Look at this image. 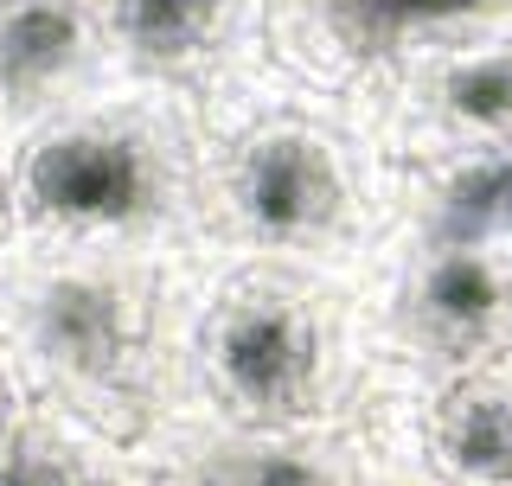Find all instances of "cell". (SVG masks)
Here are the masks:
<instances>
[{
  "mask_svg": "<svg viewBox=\"0 0 512 486\" xmlns=\"http://www.w3.org/2000/svg\"><path fill=\"white\" fill-rule=\"evenodd\" d=\"M180 192V154L141 109H58L20 148L13 205L52 237H135Z\"/></svg>",
  "mask_w": 512,
  "mask_h": 486,
  "instance_id": "cell-1",
  "label": "cell"
},
{
  "mask_svg": "<svg viewBox=\"0 0 512 486\" xmlns=\"http://www.w3.org/2000/svg\"><path fill=\"white\" fill-rule=\"evenodd\" d=\"M224 224L256 250H327L359 218V180L346 148L301 109H269L212 167Z\"/></svg>",
  "mask_w": 512,
  "mask_h": 486,
  "instance_id": "cell-2",
  "label": "cell"
},
{
  "mask_svg": "<svg viewBox=\"0 0 512 486\" xmlns=\"http://www.w3.org/2000/svg\"><path fill=\"white\" fill-rule=\"evenodd\" d=\"M500 26L512 0H269V45L320 84H359Z\"/></svg>",
  "mask_w": 512,
  "mask_h": 486,
  "instance_id": "cell-3",
  "label": "cell"
},
{
  "mask_svg": "<svg viewBox=\"0 0 512 486\" xmlns=\"http://www.w3.org/2000/svg\"><path fill=\"white\" fill-rule=\"evenodd\" d=\"M205 378L256 423H288L327 391V314L282 282L231 288L205 307Z\"/></svg>",
  "mask_w": 512,
  "mask_h": 486,
  "instance_id": "cell-4",
  "label": "cell"
},
{
  "mask_svg": "<svg viewBox=\"0 0 512 486\" xmlns=\"http://www.w3.org/2000/svg\"><path fill=\"white\" fill-rule=\"evenodd\" d=\"M26 339L45 371L96 397H135L154 359L160 307L109 263H58L26 288Z\"/></svg>",
  "mask_w": 512,
  "mask_h": 486,
  "instance_id": "cell-5",
  "label": "cell"
},
{
  "mask_svg": "<svg viewBox=\"0 0 512 486\" xmlns=\"http://www.w3.org/2000/svg\"><path fill=\"white\" fill-rule=\"evenodd\" d=\"M397 333L448 371H487L512 352V263L500 237H448L423 224L397 288Z\"/></svg>",
  "mask_w": 512,
  "mask_h": 486,
  "instance_id": "cell-6",
  "label": "cell"
},
{
  "mask_svg": "<svg viewBox=\"0 0 512 486\" xmlns=\"http://www.w3.org/2000/svg\"><path fill=\"white\" fill-rule=\"evenodd\" d=\"M109 64L154 90H218L269 39V0H90Z\"/></svg>",
  "mask_w": 512,
  "mask_h": 486,
  "instance_id": "cell-7",
  "label": "cell"
},
{
  "mask_svg": "<svg viewBox=\"0 0 512 486\" xmlns=\"http://www.w3.org/2000/svg\"><path fill=\"white\" fill-rule=\"evenodd\" d=\"M378 77H391V116L416 141L442 135L468 148V160L512 148V26L404 58Z\"/></svg>",
  "mask_w": 512,
  "mask_h": 486,
  "instance_id": "cell-8",
  "label": "cell"
},
{
  "mask_svg": "<svg viewBox=\"0 0 512 486\" xmlns=\"http://www.w3.org/2000/svg\"><path fill=\"white\" fill-rule=\"evenodd\" d=\"M109 64L90 0H0V109L45 116Z\"/></svg>",
  "mask_w": 512,
  "mask_h": 486,
  "instance_id": "cell-9",
  "label": "cell"
},
{
  "mask_svg": "<svg viewBox=\"0 0 512 486\" xmlns=\"http://www.w3.org/2000/svg\"><path fill=\"white\" fill-rule=\"evenodd\" d=\"M436 455L474 486H512V384L461 371L429 410Z\"/></svg>",
  "mask_w": 512,
  "mask_h": 486,
  "instance_id": "cell-10",
  "label": "cell"
},
{
  "mask_svg": "<svg viewBox=\"0 0 512 486\" xmlns=\"http://www.w3.org/2000/svg\"><path fill=\"white\" fill-rule=\"evenodd\" d=\"M416 218L448 231V237H500V243H512V148L442 167L436 180H429V199H423Z\"/></svg>",
  "mask_w": 512,
  "mask_h": 486,
  "instance_id": "cell-11",
  "label": "cell"
},
{
  "mask_svg": "<svg viewBox=\"0 0 512 486\" xmlns=\"http://www.w3.org/2000/svg\"><path fill=\"white\" fill-rule=\"evenodd\" d=\"M0 486H116V480L77 448H64L58 435L7 429L0 435Z\"/></svg>",
  "mask_w": 512,
  "mask_h": 486,
  "instance_id": "cell-12",
  "label": "cell"
},
{
  "mask_svg": "<svg viewBox=\"0 0 512 486\" xmlns=\"http://www.w3.org/2000/svg\"><path fill=\"white\" fill-rule=\"evenodd\" d=\"M205 486H340L320 461L288 455V448H250V455H231L212 467Z\"/></svg>",
  "mask_w": 512,
  "mask_h": 486,
  "instance_id": "cell-13",
  "label": "cell"
},
{
  "mask_svg": "<svg viewBox=\"0 0 512 486\" xmlns=\"http://www.w3.org/2000/svg\"><path fill=\"white\" fill-rule=\"evenodd\" d=\"M13 429V378H7V359H0V435Z\"/></svg>",
  "mask_w": 512,
  "mask_h": 486,
  "instance_id": "cell-14",
  "label": "cell"
},
{
  "mask_svg": "<svg viewBox=\"0 0 512 486\" xmlns=\"http://www.w3.org/2000/svg\"><path fill=\"white\" fill-rule=\"evenodd\" d=\"M0 237H7V199H0Z\"/></svg>",
  "mask_w": 512,
  "mask_h": 486,
  "instance_id": "cell-15",
  "label": "cell"
}]
</instances>
